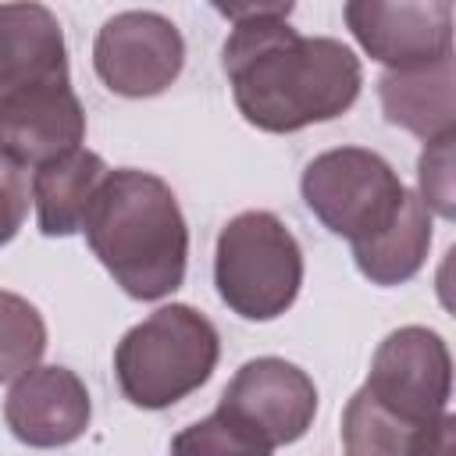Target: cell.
Listing matches in <instances>:
<instances>
[{
  "label": "cell",
  "mask_w": 456,
  "mask_h": 456,
  "mask_svg": "<svg viewBox=\"0 0 456 456\" xmlns=\"http://www.w3.org/2000/svg\"><path fill=\"white\" fill-rule=\"evenodd\" d=\"M232 21L224 75L239 114L260 132H299L346 114L363 86L356 53L331 36H299L292 4H214Z\"/></svg>",
  "instance_id": "cell-1"
},
{
  "label": "cell",
  "mask_w": 456,
  "mask_h": 456,
  "mask_svg": "<svg viewBox=\"0 0 456 456\" xmlns=\"http://www.w3.org/2000/svg\"><path fill=\"white\" fill-rule=\"evenodd\" d=\"M82 139L86 110L71 89L57 14L43 4H0V153L36 171Z\"/></svg>",
  "instance_id": "cell-2"
},
{
  "label": "cell",
  "mask_w": 456,
  "mask_h": 456,
  "mask_svg": "<svg viewBox=\"0 0 456 456\" xmlns=\"http://www.w3.org/2000/svg\"><path fill=\"white\" fill-rule=\"evenodd\" d=\"M82 232L93 256L132 299H164L185 278L189 228L171 185L150 171H107Z\"/></svg>",
  "instance_id": "cell-3"
},
{
  "label": "cell",
  "mask_w": 456,
  "mask_h": 456,
  "mask_svg": "<svg viewBox=\"0 0 456 456\" xmlns=\"http://www.w3.org/2000/svg\"><path fill=\"white\" fill-rule=\"evenodd\" d=\"M217 356V328L200 310L171 303L121 335L114 349V374L132 406L167 410L207 385Z\"/></svg>",
  "instance_id": "cell-4"
},
{
  "label": "cell",
  "mask_w": 456,
  "mask_h": 456,
  "mask_svg": "<svg viewBox=\"0 0 456 456\" xmlns=\"http://www.w3.org/2000/svg\"><path fill=\"white\" fill-rule=\"evenodd\" d=\"M214 285L242 321H274L299 296L303 249L271 210H242L217 235Z\"/></svg>",
  "instance_id": "cell-5"
},
{
  "label": "cell",
  "mask_w": 456,
  "mask_h": 456,
  "mask_svg": "<svg viewBox=\"0 0 456 456\" xmlns=\"http://www.w3.org/2000/svg\"><path fill=\"white\" fill-rule=\"evenodd\" d=\"M303 203L331 232L363 246L378 239L403 210L406 185L385 157L363 146H338L314 157L299 178Z\"/></svg>",
  "instance_id": "cell-6"
},
{
  "label": "cell",
  "mask_w": 456,
  "mask_h": 456,
  "mask_svg": "<svg viewBox=\"0 0 456 456\" xmlns=\"http://www.w3.org/2000/svg\"><path fill=\"white\" fill-rule=\"evenodd\" d=\"M363 392L410 428H428L449 413L452 356L438 331L406 324L385 335L370 360Z\"/></svg>",
  "instance_id": "cell-7"
},
{
  "label": "cell",
  "mask_w": 456,
  "mask_h": 456,
  "mask_svg": "<svg viewBox=\"0 0 456 456\" xmlns=\"http://www.w3.org/2000/svg\"><path fill=\"white\" fill-rule=\"evenodd\" d=\"M185 64V39L178 25L157 11H121L107 18L93 43V68L100 82L128 100L164 93Z\"/></svg>",
  "instance_id": "cell-8"
},
{
  "label": "cell",
  "mask_w": 456,
  "mask_h": 456,
  "mask_svg": "<svg viewBox=\"0 0 456 456\" xmlns=\"http://www.w3.org/2000/svg\"><path fill=\"white\" fill-rule=\"evenodd\" d=\"M217 410L253 431L264 445L278 449L310 431L317 413V385L303 367L281 356H256L224 385Z\"/></svg>",
  "instance_id": "cell-9"
},
{
  "label": "cell",
  "mask_w": 456,
  "mask_h": 456,
  "mask_svg": "<svg viewBox=\"0 0 456 456\" xmlns=\"http://www.w3.org/2000/svg\"><path fill=\"white\" fill-rule=\"evenodd\" d=\"M342 14L356 43L388 71H413L452 57L449 0H349Z\"/></svg>",
  "instance_id": "cell-10"
},
{
  "label": "cell",
  "mask_w": 456,
  "mask_h": 456,
  "mask_svg": "<svg viewBox=\"0 0 456 456\" xmlns=\"http://www.w3.org/2000/svg\"><path fill=\"white\" fill-rule=\"evenodd\" d=\"M93 417L86 381L68 367H32L21 374L4 403L11 435L28 449H61L86 435Z\"/></svg>",
  "instance_id": "cell-11"
},
{
  "label": "cell",
  "mask_w": 456,
  "mask_h": 456,
  "mask_svg": "<svg viewBox=\"0 0 456 456\" xmlns=\"http://www.w3.org/2000/svg\"><path fill=\"white\" fill-rule=\"evenodd\" d=\"M381 110L392 125L435 142L456 135V96H452V57L413 71H385L378 82Z\"/></svg>",
  "instance_id": "cell-12"
},
{
  "label": "cell",
  "mask_w": 456,
  "mask_h": 456,
  "mask_svg": "<svg viewBox=\"0 0 456 456\" xmlns=\"http://www.w3.org/2000/svg\"><path fill=\"white\" fill-rule=\"evenodd\" d=\"M107 164L93 150H71L57 160H46L32 171V203L39 232L50 239H64L82 232V217L107 178Z\"/></svg>",
  "instance_id": "cell-13"
},
{
  "label": "cell",
  "mask_w": 456,
  "mask_h": 456,
  "mask_svg": "<svg viewBox=\"0 0 456 456\" xmlns=\"http://www.w3.org/2000/svg\"><path fill=\"white\" fill-rule=\"evenodd\" d=\"M428 249H431V210L420 203L417 192L406 189L399 217L378 239L353 246V260L360 274L370 278L374 285H403L424 267Z\"/></svg>",
  "instance_id": "cell-14"
},
{
  "label": "cell",
  "mask_w": 456,
  "mask_h": 456,
  "mask_svg": "<svg viewBox=\"0 0 456 456\" xmlns=\"http://www.w3.org/2000/svg\"><path fill=\"white\" fill-rule=\"evenodd\" d=\"M424 428H410L381 410L363 388L342 410V445L349 456H410Z\"/></svg>",
  "instance_id": "cell-15"
},
{
  "label": "cell",
  "mask_w": 456,
  "mask_h": 456,
  "mask_svg": "<svg viewBox=\"0 0 456 456\" xmlns=\"http://www.w3.org/2000/svg\"><path fill=\"white\" fill-rule=\"evenodd\" d=\"M46 353V321L18 292L0 289V385L18 381Z\"/></svg>",
  "instance_id": "cell-16"
},
{
  "label": "cell",
  "mask_w": 456,
  "mask_h": 456,
  "mask_svg": "<svg viewBox=\"0 0 456 456\" xmlns=\"http://www.w3.org/2000/svg\"><path fill=\"white\" fill-rule=\"evenodd\" d=\"M274 449L264 445L253 431H246L228 413L214 410L210 417L182 428L171 438V456H271Z\"/></svg>",
  "instance_id": "cell-17"
},
{
  "label": "cell",
  "mask_w": 456,
  "mask_h": 456,
  "mask_svg": "<svg viewBox=\"0 0 456 456\" xmlns=\"http://www.w3.org/2000/svg\"><path fill=\"white\" fill-rule=\"evenodd\" d=\"M452 142L456 135L435 139L424 146L417 160V182H420V203L435 210L438 217H452Z\"/></svg>",
  "instance_id": "cell-18"
},
{
  "label": "cell",
  "mask_w": 456,
  "mask_h": 456,
  "mask_svg": "<svg viewBox=\"0 0 456 456\" xmlns=\"http://www.w3.org/2000/svg\"><path fill=\"white\" fill-rule=\"evenodd\" d=\"M28 214V182L7 153H0V246L11 242Z\"/></svg>",
  "instance_id": "cell-19"
},
{
  "label": "cell",
  "mask_w": 456,
  "mask_h": 456,
  "mask_svg": "<svg viewBox=\"0 0 456 456\" xmlns=\"http://www.w3.org/2000/svg\"><path fill=\"white\" fill-rule=\"evenodd\" d=\"M452 435H456V417L452 413H442L438 420H431L417 435L410 456H452Z\"/></svg>",
  "instance_id": "cell-20"
}]
</instances>
